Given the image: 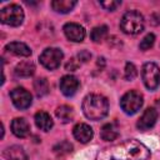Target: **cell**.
<instances>
[{"label":"cell","instance_id":"obj_5","mask_svg":"<svg viewBox=\"0 0 160 160\" xmlns=\"http://www.w3.org/2000/svg\"><path fill=\"white\" fill-rule=\"evenodd\" d=\"M142 102H144L142 95L135 90H130L122 95L120 100V106L124 110V112L132 115L140 110V108L142 106Z\"/></svg>","mask_w":160,"mask_h":160},{"label":"cell","instance_id":"obj_22","mask_svg":"<svg viewBox=\"0 0 160 160\" xmlns=\"http://www.w3.org/2000/svg\"><path fill=\"white\" fill-rule=\"evenodd\" d=\"M34 90L36 92L38 96H44L49 92L50 88H49V82L46 79L41 78V79H36L34 81Z\"/></svg>","mask_w":160,"mask_h":160},{"label":"cell","instance_id":"obj_14","mask_svg":"<svg viewBox=\"0 0 160 160\" xmlns=\"http://www.w3.org/2000/svg\"><path fill=\"white\" fill-rule=\"evenodd\" d=\"M5 50L12 55H16V56H30L31 55V50L30 48L24 44V42H20V41H12V42H9L6 46H5Z\"/></svg>","mask_w":160,"mask_h":160},{"label":"cell","instance_id":"obj_1","mask_svg":"<svg viewBox=\"0 0 160 160\" xmlns=\"http://www.w3.org/2000/svg\"><path fill=\"white\" fill-rule=\"evenodd\" d=\"M149 158L148 146L135 139L105 148L96 155V160H148Z\"/></svg>","mask_w":160,"mask_h":160},{"label":"cell","instance_id":"obj_3","mask_svg":"<svg viewBox=\"0 0 160 160\" xmlns=\"http://www.w3.org/2000/svg\"><path fill=\"white\" fill-rule=\"evenodd\" d=\"M144 26H145L144 16L139 11H135V10L125 12L120 21L121 30L125 34H130V35H136L141 32L144 30Z\"/></svg>","mask_w":160,"mask_h":160},{"label":"cell","instance_id":"obj_23","mask_svg":"<svg viewBox=\"0 0 160 160\" xmlns=\"http://www.w3.org/2000/svg\"><path fill=\"white\" fill-rule=\"evenodd\" d=\"M71 151H72V145L70 142H68V141H61V142H59V144H56L54 146V152L56 155H59V156L66 155V154H69Z\"/></svg>","mask_w":160,"mask_h":160},{"label":"cell","instance_id":"obj_16","mask_svg":"<svg viewBox=\"0 0 160 160\" xmlns=\"http://www.w3.org/2000/svg\"><path fill=\"white\" fill-rule=\"evenodd\" d=\"M4 158L6 160H26L28 159L24 149L19 145H14V146L8 148L4 151Z\"/></svg>","mask_w":160,"mask_h":160},{"label":"cell","instance_id":"obj_18","mask_svg":"<svg viewBox=\"0 0 160 160\" xmlns=\"http://www.w3.org/2000/svg\"><path fill=\"white\" fill-rule=\"evenodd\" d=\"M76 5L75 0H54L51 2V8L61 14H66L72 10V8Z\"/></svg>","mask_w":160,"mask_h":160},{"label":"cell","instance_id":"obj_10","mask_svg":"<svg viewBox=\"0 0 160 160\" xmlns=\"http://www.w3.org/2000/svg\"><path fill=\"white\" fill-rule=\"evenodd\" d=\"M158 111L154 109V108H148L142 115L140 116L136 126L139 130H149L150 128H152L158 120Z\"/></svg>","mask_w":160,"mask_h":160},{"label":"cell","instance_id":"obj_24","mask_svg":"<svg viewBox=\"0 0 160 160\" xmlns=\"http://www.w3.org/2000/svg\"><path fill=\"white\" fill-rule=\"evenodd\" d=\"M154 42H155V35L150 32V34H148V35L144 36V39L139 44V48H140V50L145 51V50H149L154 45Z\"/></svg>","mask_w":160,"mask_h":160},{"label":"cell","instance_id":"obj_12","mask_svg":"<svg viewBox=\"0 0 160 160\" xmlns=\"http://www.w3.org/2000/svg\"><path fill=\"white\" fill-rule=\"evenodd\" d=\"M72 134H74V138L82 142V144H86L89 142L91 139H92V129L88 125V124H84V122H80V124H76L72 129Z\"/></svg>","mask_w":160,"mask_h":160},{"label":"cell","instance_id":"obj_9","mask_svg":"<svg viewBox=\"0 0 160 160\" xmlns=\"http://www.w3.org/2000/svg\"><path fill=\"white\" fill-rule=\"evenodd\" d=\"M65 36L74 42H81L85 38V29L76 22H68L64 25Z\"/></svg>","mask_w":160,"mask_h":160},{"label":"cell","instance_id":"obj_28","mask_svg":"<svg viewBox=\"0 0 160 160\" xmlns=\"http://www.w3.org/2000/svg\"><path fill=\"white\" fill-rule=\"evenodd\" d=\"M79 65H80V61H78L76 59H70V61L66 64V70H69V71H74V70H76L78 68H79Z\"/></svg>","mask_w":160,"mask_h":160},{"label":"cell","instance_id":"obj_8","mask_svg":"<svg viewBox=\"0 0 160 160\" xmlns=\"http://www.w3.org/2000/svg\"><path fill=\"white\" fill-rule=\"evenodd\" d=\"M10 98H11L12 104L18 109H20V110L28 109L31 105V101H32L31 94L26 89H24V88H15V89H12L10 91Z\"/></svg>","mask_w":160,"mask_h":160},{"label":"cell","instance_id":"obj_7","mask_svg":"<svg viewBox=\"0 0 160 160\" xmlns=\"http://www.w3.org/2000/svg\"><path fill=\"white\" fill-rule=\"evenodd\" d=\"M62 51L58 48H48L42 51V54L40 55L39 60L41 62V65L49 70H54V69H58L61 64V60H62Z\"/></svg>","mask_w":160,"mask_h":160},{"label":"cell","instance_id":"obj_27","mask_svg":"<svg viewBox=\"0 0 160 160\" xmlns=\"http://www.w3.org/2000/svg\"><path fill=\"white\" fill-rule=\"evenodd\" d=\"M90 58H91V54H90L88 50H81V51L78 54V59H79L80 62H86V61L90 60Z\"/></svg>","mask_w":160,"mask_h":160},{"label":"cell","instance_id":"obj_26","mask_svg":"<svg viewBox=\"0 0 160 160\" xmlns=\"http://www.w3.org/2000/svg\"><path fill=\"white\" fill-rule=\"evenodd\" d=\"M121 4V1H114V0H108V1H100V6H102L105 10L112 11L115 10L119 5Z\"/></svg>","mask_w":160,"mask_h":160},{"label":"cell","instance_id":"obj_15","mask_svg":"<svg viewBox=\"0 0 160 160\" xmlns=\"http://www.w3.org/2000/svg\"><path fill=\"white\" fill-rule=\"evenodd\" d=\"M35 124L36 126L42 130V131H49L52 125H54V121L51 119V116L46 112V111H38L35 114Z\"/></svg>","mask_w":160,"mask_h":160},{"label":"cell","instance_id":"obj_20","mask_svg":"<svg viewBox=\"0 0 160 160\" xmlns=\"http://www.w3.org/2000/svg\"><path fill=\"white\" fill-rule=\"evenodd\" d=\"M55 114H56V116H58L62 122H69V121H71L72 118H74V110H72V108L69 106V105H61V106H59V108L56 109Z\"/></svg>","mask_w":160,"mask_h":160},{"label":"cell","instance_id":"obj_13","mask_svg":"<svg viewBox=\"0 0 160 160\" xmlns=\"http://www.w3.org/2000/svg\"><path fill=\"white\" fill-rule=\"evenodd\" d=\"M11 131L18 138H25L30 134V125L24 118H16L11 121Z\"/></svg>","mask_w":160,"mask_h":160},{"label":"cell","instance_id":"obj_11","mask_svg":"<svg viewBox=\"0 0 160 160\" xmlns=\"http://www.w3.org/2000/svg\"><path fill=\"white\" fill-rule=\"evenodd\" d=\"M59 85H60L61 92L65 96H72L78 91V89L80 86V82H79V80L75 76H72V75H65V76L61 78Z\"/></svg>","mask_w":160,"mask_h":160},{"label":"cell","instance_id":"obj_6","mask_svg":"<svg viewBox=\"0 0 160 160\" xmlns=\"http://www.w3.org/2000/svg\"><path fill=\"white\" fill-rule=\"evenodd\" d=\"M141 76L145 86L149 90H155L160 85V69L154 62H146L142 66Z\"/></svg>","mask_w":160,"mask_h":160},{"label":"cell","instance_id":"obj_21","mask_svg":"<svg viewBox=\"0 0 160 160\" xmlns=\"http://www.w3.org/2000/svg\"><path fill=\"white\" fill-rule=\"evenodd\" d=\"M106 36H108V26L106 25L96 26L90 32V38L94 42H101Z\"/></svg>","mask_w":160,"mask_h":160},{"label":"cell","instance_id":"obj_17","mask_svg":"<svg viewBox=\"0 0 160 160\" xmlns=\"http://www.w3.org/2000/svg\"><path fill=\"white\" fill-rule=\"evenodd\" d=\"M35 72V65L31 61H21L15 68V75L20 78H29Z\"/></svg>","mask_w":160,"mask_h":160},{"label":"cell","instance_id":"obj_30","mask_svg":"<svg viewBox=\"0 0 160 160\" xmlns=\"http://www.w3.org/2000/svg\"><path fill=\"white\" fill-rule=\"evenodd\" d=\"M159 105H160V100H159Z\"/></svg>","mask_w":160,"mask_h":160},{"label":"cell","instance_id":"obj_4","mask_svg":"<svg viewBox=\"0 0 160 160\" xmlns=\"http://www.w3.org/2000/svg\"><path fill=\"white\" fill-rule=\"evenodd\" d=\"M0 20L2 24L10 26H19L24 20V11L20 5L10 4L0 11Z\"/></svg>","mask_w":160,"mask_h":160},{"label":"cell","instance_id":"obj_19","mask_svg":"<svg viewBox=\"0 0 160 160\" xmlns=\"http://www.w3.org/2000/svg\"><path fill=\"white\" fill-rule=\"evenodd\" d=\"M100 136L105 141H112L119 136V131L114 124H105L100 130Z\"/></svg>","mask_w":160,"mask_h":160},{"label":"cell","instance_id":"obj_2","mask_svg":"<svg viewBox=\"0 0 160 160\" xmlns=\"http://www.w3.org/2000/svg\"><path fill=\"white\" fill-rule=\"evenodd\" d=\"M82 111L90 120H101L108 115L109 102L105 96L99 94H90L82 101Z\"/></svg>","mask_w":160,"mask_h":160},{"label":"cell","instance_id":"obj_25","mask_svg":"<svg viewBox=\"0 0 160 160\" xmlns=\"http://www.w3.org/2000/svg\"><path fill=\"white\" fill-rule=\"evenodd\" d=\"M125 79L126 80H134L138 75V69L132 62H126L125 65V71H124Z\"/></svg>","mask_w":160,"mask_h":160},{"label":"cell","instance_id":"obj_29","mask_svg":"<svg viewBox=\"0 0 160 160\" xmlns=\"http://www.w3.org/2000/svg\"><path fill=\"white\" fill-rule=\"evenodd\" d=\"M152 18H154V20H156V21H155L156 24H160V14H154Z\"/></svg>","mask_w":160,"mask_h":160}]
</instances>
